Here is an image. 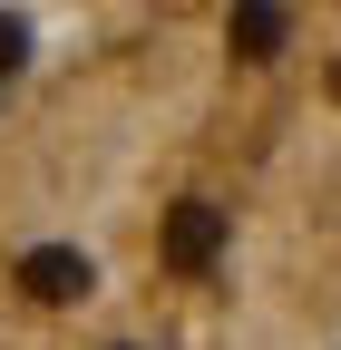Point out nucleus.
I'll return each mask as SVG.
<instances>
[{
    "mask_svg": "<svg viewBox=\"0 0 341 350\" xmlns=\"http://www.w3.org/2000/svg\"><path fill=\"white\" fill-rule=\"evenodd\" d=\"M225 204L215 195H176L166 204V224H156V253H166V273H215L225 262Z\"/></svg>",
    "mask_w": 341,
    "mask_h": 350,
    "instance_id": "f257e3e1",
    "label": "nucleus"
},
{
    "mask_svg": "<svg viewBox=\"0 0 341 350\" xmlns=\"http://www.w3.org/2000/svg\"><path fill=\"white\" fill-rule=\"evenodd\" d=\"M225 39H234L244 59H283V39H292V20H283V10H234V20H225Z\"/></svg>",
    "mask_w": 341,
    "mask_h": 350,
    "instance_id": "f03ea898",
    "label": "nucleus"
},
{
    "mask_svg": "<svg viewBox=\"0 0 341 350\" xmlns=\"http://www.w3.org/2000/svg\"><path fill=\"white\" fill-rule=\"evenodd\" d=\"M331 98H341V59H331Z\"/></svg>",
    "mask_w": 341,
    "mask_h": 350,
    "instance_id": "7ed1b4c3",
    "label": "nucleus"
},
{
    "mask_svg": "<svg viewBox=\"0 0 341 350\" xmlns=\"http://www.w3.org/2000/svg\"><path fill=\"white\" fill-rule=\"evenodd\" d=\"M108 350H127V340H108Z\"/></svg>",
    "mask_w": 341,
    "mask_h": 350,
    "instance_id": "20e7f679",
    "label": "nucleus"
}]
</instances>
